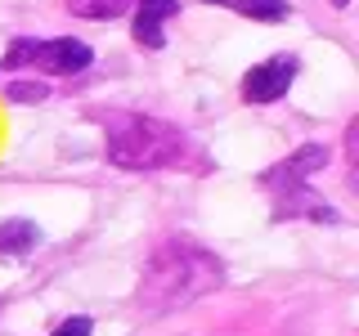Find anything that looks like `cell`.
Returning <instances> with one entry per match:
<instances>
[{
    "mask_svg": "<svg viewBox=\"0 0 359 336\" xmlns=\"http://www.w3.org/2000/svg\"><path fill=\"white\" fill-rule=\"evenodd\" d=\"M297 72H301L297 54H274L269 63H256L243 76V99L247 104H278L292 90V81H297Z\"/></svg>",
    "mask_w": 359,
    "mask_h": 336,
    "instance_id": "obj_3",
    "label": "cell"
},
{
    "mask_svg": "<svg viewBox=\"0 0 359 336\" xmlns=\"http://www.w3.org/2000/svg\"><path fill=\"white\" fill-rule=\"evenodd\" d=\"M32 50H36V41H14L0 67H32Z\"/></svg>",
    "mask_w": 359,
    "mask_h": 336,
    "instance_id": "obj_12",
    "label": "cell"
},
{
    "mask_svg": "<svg viewBox=\"0 0 359 336\" xmlns=\"http://www.w3.org/2000/svg\"><path fill=\"white\" fill-rule=\"evenodd\" d=\"M76 18H95V22H108V18H121L130 9V0H67Z\"/></svg>",
    "mask_w": 359,
    "mask_h": 336,
    "instance_id": "obj_10",
    "label": "cell"
},
{
    "mask_svg": "<svg viewBox=\"0 0 359 336\" xmlns=\"http://www.w3.org/2000/svg\"><path fill=\"white\" fill-rule=\"evenodd\" d=\"M323 166H328V148H323V144H301L287 162L269 166V171L261 175V184L269 188V193H287V188H301L310 175H319Z\"/></svg>",
    "mask_w": 359,
    "mask_h": 336,
    "instance_id": "obj_4",
    "label": "cell"
},
{
    "mask_svg": "<svg viewBox=\"0 0 359 336\" xmlns=\"http://www.w3.org/2000/svg\"><path fill=\"white\" fill-rule=\"evenodd\" d=\"M104 153L117 171H166V166H175L180 157H184V134H180L171 121L126 112V117L108 121Z\"/></svg>",
    "mask_w": 359,
    "mask_h": 336,
    "instance_id": "obj_2",
    "label": "cell"
},
{
    "mask_svg": "<svg viewBox=\"0 0 359 336\" xmlns=\"http://www.w3.org/2000/svg\"><path fill=\"white\" fill-rule=\"evenodd\" d=\"M332 5H337V9H346V5H351V0H332Z\"/></svg>",
    "mask_w": 359,
    "mask_h": 336,
    "instance_id": "obj_14",
    "label": "cell"
},
{
    "mask_svg": "<svg viewBox=\"0 0 359 336\" xmlns=\"http://www.w3.org/2000/svg\"><path fill=\"white\" fill-rule=\"evenodd\" d=\"M90 332H95V323H90L86 314H72V318H63L50 336H90Z\"/></svg>",
    "mask_w": 359,
    "mask_h": 336,
    "instance_id": "obj_13",
    "label": "cell"
},
{
    "mask_svg": "<svg viewBox=\"0 0 359 336\" xmlns=\"http://www.w3.org/2000/svg\"><path fill=\"white\" fill-rule=\"evenodd\" d=\"M90 63H95V50H90L86 41H72V36L36 41V50H32V67H41V72H50V76H76V72H86Z\"/></svg>",
    "mask_w": 359,
    "mask_h": 336,
    "instance_id": "obj_5",
    "label": "cell"
},
{
    "mask_svg": "<svg viewBox=\"0 0 359 336\" xmlns=\"http://www.w3.org/2000/svg\"><path fill=\"white\" fill-rule=\"evenodd\" d=\"M36 242H41V229L32 220L0 224V255H27V251H36Z\"/></svg>",
    "mask_w": 359,
    "mask_h": 336,
    "instance_id": "obj_8",
    "label": "cell"
},
{
    "mask_svg": "<svg viewBox=\"0 0 359 336\" xmlns=\"http://www.w3.org/2000/svg\"><path fill=\"white\" fill-rule=\"evenodd\" d=\"M224 283V265L216 251L189 242V238H166L144 265V278L135 287V305L149 318H166V314L194 305L198 296L216 291Z\"/></svg>",
    "mask_w": 359,
    "mask_h": 336,
    "instance_id": "obj_1",
    "label": "cell"
},
{
    "mask_svg": "<svg viewBox=\"0 0 359 336\" xmlns=\"http://www.w3.org/2000/svg\"><path fill=\"white\" fill-rule=\"evenodd\" d=\"M207 5H224V9H233L243 18H256V22H283L292 14L287 0H207Z\"/></svg>",
    "mask_w": 359,
    "mask_h": 336,
    "instance_id": "obj_9",
    "label": "cell"
},
{
    "mask_svg": "<svg viewBox=\"0 0 359 336\" xmlns=\"http://www.w3.org/2000/svg\"><path fill=\"white\" fill-rule=\"evenodd\" d=\"M297 216H306V220H319V224H337L341 216L323 202L319 193H310L306 184L301 188H287V193H278V206H274V220H297Z\"/></svg>",
    "mask_w": 359,
    "mask_h": 336,
    "instance_id": "obj_6",
    "label": "cell"
},
{
    "mask_svg": "<svg viewBox=\"0 0 359 336\" xmlns=\"http://www.w3.org/2000/svg\"><path fill=\"white\" fill-rule=\"evenodd\" d=\"M180 14V0H140V14H135V41L144 50H162L166 36H162V22Z\"/></svg>",
    "mask_w": 359,
    "mask_h": 336,
    "instance_id": "obj_7",
    "label": "cell"
},
{
    "mask_svg": "<svg viewBox=\"0 0 359 336\" xmlns=\"http://www.w3.org/2000/svg\"><path fill=\"white\" fill-rule=\"evenodd\" d=\"M5 94L14 99V104H41V99H50V85L45 81H14Z\"/></svg>",
    "mask_w": 359,
    "mask_h": 336,
    "instance_id": "obj_11",
    "label": "cell"
}]
</instances>
